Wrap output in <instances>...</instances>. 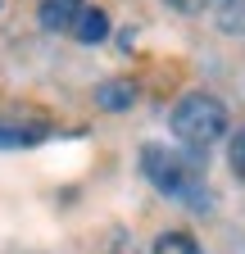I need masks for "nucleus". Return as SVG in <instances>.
<instances>
[{
    "mask_svg": "<svg viewBox=\"0 0 245 254\" xmlns=\"http://www.w3.org/2000/svg\"><path fill=\"white\" fill-rule=\"evenodd\" d=\"M227 164H232L236 182H245V127H236V132H227Z\"/></svg>",
    "mask_w": 245,
    "mask_h": 254,
    "instance_id": "6e6552de",
    "label": "nucleus"
},
{
    "mask_svg": "<svg viewBox=\"0 0 245 254\" xmlns=\"http://www.w3.org/2000/svg\"><path fill=\"white\" fill-rule=\"evenodd\" d=\"M32 141H41V132H27V127L0 123V150H23V145H32Z\"/></svg>",
    "mask_w": 245,
    "mask_h": 254,
    "instance_id": "1a4fd4ad",
    "label": "nucleus"
},
{
    "mask_svg": "<svg viewBox=\"0 0 245 254\" xmlns=\"http://www.w3.org/2000/svg\"><path fill=\"white\" fill-rule=\"evenodd\" d=\"M68 32H73L82 46H100V41L109 37V14H105V9H82Z\"/></svg>",
    "mask_w": 245,
    "mask_h": 254,
    "instance_id": "20e7f679",
    "label": "nucleus"
},
{
    "mask_svg": "<svg viewBox=\"0 0 245 254\" xmlns=\"http://www.w3.org/2000/svg\"><path fill=\"white\" fill-rule=\"evenodd\" d=\"M96 105L109 109V114H122V109H132V105H136V86H132V82H122V77H114V82L96 86Z\"/></svg>",
    "mask_w": 245,
    "mask_h": 254,
    "instance_id": "39448f33",
    "label": "nucleus"
},
{
    "mask_svg": "<svg viewBox=\"0 0 245 254\" xmlns=\"http://www.w3.org/2000/svg\"><path fill=\"white\" fill-rule=\"evenodd\" d=\"M82 9H86L82 0H41L37 18H41V27H46V32H68V27H73V18H77Z\"/></svg>",
    "mask_w": 245,
    "mask_h": 254,
    "instance_id": "7ed1b4c3",
    "label": "nucleus"
},
{
    "mask_svg": "<svg viewBox=\"0 0 245 254\" xmlns=\"http://www.w3.org/2000/svg\"><path fill=\"white\" fill-rule=\"evenodd\" d=\"M168 127H173V141L191 154H209L218 141H227L232 132V118H227V105L218 95H204V91H191L182 95L168 114Z\"/></svg>",
    "mask_w": 245,
    "mask_h": 254,
    "instance_id": "f03ea898",
    "label": "nucleus"
},
{
    "mask_svg": "<svg viewBox=\"0 0 245 254\" xmlns=\"http://www.w3.org/2000/svg\"><path fill=\"white\" fill-rule=\"evenodd\" d=\"M141 173L173 204L191 209V213H213V186L200 168V154L164 145V141H145L141 145Z\"/></svg>",
    "mask_w": 245,
    "mask_h": 254,
    "instance_id": "f257e3e1",
    "label": "nucleus"
},
{
    "mask_svg": "<svg viewBox=\"0 0 245 254\" xmlns=\"http://www.w3.org/2000/svg\"><path fill=\"white\" fill-rule=\"evenodd\" d=\"M213 18H218V32H227V37L245 32V0H223Z\"/></svg>",
    "mask_w": 245,
    "mask_h": 254,
    "instance_id": "0eeeda50",
    "label": "nucleus"
},
{
    "mask_svg": "<svg viewBox=\"0 0 245 254\" xmlns=\"http://www.w3.org/2000/svg\"><path fill=\"white\" fill-rule=\"evenodd\" d=\"M155 254H204L200 241L191 232H159L155 236Z\"/></svg>",
    "mask_w": 245,
    "mask_h": 254,
    "instance_id": "423d86ee",
    "label": "nucleus"
}]
</instances>
